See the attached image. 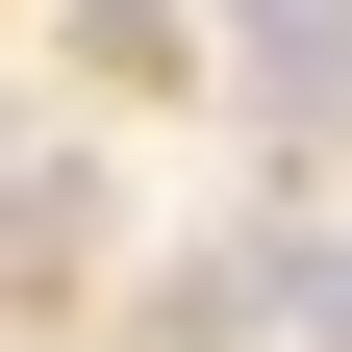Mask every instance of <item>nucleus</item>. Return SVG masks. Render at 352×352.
<instances>
[{
	"mask_svg": "<svg viewBox=\"0 0 352 352\" xmlns=\"http://www.w3.org/2000/svg\"><path fill=\"white\" fill-rule=\"evenodd\" d=\"M176 25H201V0H76V51H101V76H151Z\"/></svg>",
	"mask_w": 352,
	"mask_h": 352,
	"instance_id": "f257e3e1",
	"label": "nucleus"
},
{
	"mask_svg": "<svg viewBox=\"0 0 352 352\" xmlns=\"http://www.w3.org/2000/svg\"><path fill=\"white\" fill-rule=\"evenodd\" d=\"M227 25H302V0H227Z\"/></svg>",
	"mask_w": 352,
	"mask_h": 352,
	"instance_id": "f03ea898",
	"label": "nucleus"
}]
</instances>
